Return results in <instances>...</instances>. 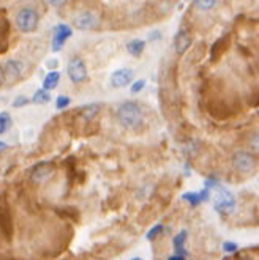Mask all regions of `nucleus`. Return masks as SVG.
Returning a JSON list of instances; mask_svg holds the SVG:
<instances>
[{"mask_svg": "<svg viewBox=\"0 0 259 260\" xmlns=\"http://www.w3.org/2000/svg\"><path fill=\"white\" fill-rule=\"evenodd\" d=\"M117 120L123 128L135 130L142 125L144 114L138 103H135V101H125L117 109Z\"/></svg>", "mask_w": 259, "mask_h": 260, "instance_id": "1", "label": "nucleus"}, {"mask_svg": "<svg viewBox=\"0 0 259 260\" xmlns=\"http://www.w3.org/2000/svg\"><path fill=\"white\" fill-rule=\"evenodd\" d=\"M40 16L34 8H21L16 15V27L22 33H32L38 27Z\"/></svg>", "mask_w": 259, "mask_h": 260, "instance_id": "2", "label": "nucleus"}, {"mask_svg": "<svg viewBox=\"0 0 259 260\" xmlns=\"http://www.w3.org/2000/svg\"><path fill=\"white\" fill-rule=\"evenodd\" d=\"M232 166L234 169L240 174H250L256 169L258 166V160L255 155L248 153V151H236L232 155Z\"/></svg>", "mask_w": 259, "mask_h": 260, "instance_id": "3", "label": "nucleus"}, {"mask_svg": "<svg viewBox=\"0 0 259 260\" xmlns=\"http://www.w3.org/2000/svg\"><path fill=\"white\" fill-rule=\"evenodd\" d=\"M213 207L221 214H229L232 213L234 207H236V199H234V195L227 189L218 188V191L213 195Z\"/></svg>", "mask_w": 259, "mask_h": 260, "instance_id": "4", "label": "nucleus"}, {"mask_svg": "<svg viewBox=\"0 0 259 260\" xmlns=\"http://www.w3.org/2000/svg\"><path fill=\"white\" fill-rule=\"evenodd\" d=\"M24 73V65L19 60H6L2 65V82L3 84H13Z\"/></svg>", "mask_w": 259, "mask_h": 260, "instance_id": "5", "label": "nucleus"}, {"mask_svg": "<svg viewBox=\"0 0 259 260\" xmlns=\"http://www.w3.org/2000/svg\"><path fill=\"white\" fill-rule=\"evenodd\" d=\"M67 73H68V78L74 84H81L87 79V68H86V63L79 57H73L71 60L68 62V66H67Z\"/></svg>", "mask_w": 259, "mask_h": 260, "instance_id": "6", "label": "nucleus"}, {"mask_svg": "<svg viewBox=\"0 0 259 260\" xmlns=\"http://www.w3.org/2000/svg\"><path fill=\"white\" fill-rule=\"evenodd\" d=\"M73 30L67 24H57L54 27V36H52V50L57 52L63 48V44L67 43V40L71 36Z\"/></svg>", "mask_w": 259, "mask_h": 260, "instance_id": "7", "label": "nucleus"}, {"mask_svg": "<svg viewBox=\"0 0 259 260\" xmlns=\"http://www.w3.org/2000/svg\"><path fill=\"white\" fill-rule=\"evenodd\" d=\"M133 81V69L130 68H119L111 76V85L114 88H123L130 85Z\"/></svg>", "mask_w": 259, "mask_h": 260, "instance_id": "8", "label": "nucleus"}, {"mask_svg": "<svg viewBox=\"0 0 259 260\" xmlns=\"http://www.w3.org/2000/svg\"><path fill=\"white\" fill-rule=\"evenodd\" d=\"M97 24H98L97 16L92 11H82L73 19V25L79 30H90L93 27H97Z\"/></svg>", "mask_w": 259, "mask_h": 260, "instance_id": "9", "label": "nucleus"}, {"mask_svg": "<svg viewBox=\"0 0 259 260\" xmlns=\"http://www.w3.org/2000/svg\"><path fill=\"white\" fill-rule=\"evenodd\" d=\"M190 46H191V36L185 30H180L174 38V50L179 55H182L187 52Z\"/></svg>", "mask_w": 259, "mask_h": 260, "instance_id": "10", "label": "nucleus"}, {"mask_svg": "<svg viewBox=\"0 0 259 260\" xmlns=\"http://www.w3.org/2000/svg\"><path fill=\"white\" fill-rule=\"evenodd\" d=\"M51 174V167L49 164H36V166L32 169L30 172V179L34 181H41Z\"/></svg>", "mask_w": 259, "mask_h": 260, "instance_id": "11", "label": "nucleus"}, {"mask_svg": "<svg viewBox=\"0 0 259 260\" xmlns=\"http://www.w3.org/2000/svg\"><path fill=\"white\" fill-rule=\"evenodd\" d=\"M187 230H182L179 232L173 240V244H174V249H175V254H180V256H187V249H185V240H187Z\"/></svg>", "mask_w": 259, "mask_h": 260, "instance_id": "12", "label": "nucleus"}, {"mask_svg": "<svg viewBox=\"0 0 259 260\" xmlns=\"http://www.w3.org/2000/svg\"><path fill=\"white\" fill-rule=\"evenodd\" d=\"M145 48V41L144 40H139V38H135L126 43V50L133 55V57H139L142 54V50Z\"/></svg>", "mask_w": 259, "mask_h": 260, "instance_id": "13", "label": "nucleus"}, {"mask_svg": "<svg viewBox=\"0 0 259 260\" xmlns=\"http://www.w3.org/2000/svg\"><path fill=\"white\" fill-rule=\"evenodd\" d=\"M60 81V73L59 71H51L46 74V78L43 79V88H46V90H52V88L57 87Z\"/></svg>", "mask_w": 259, "mask_h": 260, "instance_id": "14", "label": "nucleus"}, {"mask_svg": "<svg viewBox=\"0 0 259 260\" xmlns=\"http://www.w3.org/2000/svg\"><path fill=\"white\" fill-rule=\"evenodd\" d=\"M51 101V95H49V90H46V88H41V90H38L34 98H32V103L35 104H46Z\"/></svg>", "mask_w": 259, "mask_h": 260, "instance_id": "15", "label": "nucleus"}, {"mask_svg": "<svg viewBox=\"0 0 259 260\" xmlns=\"http://www.w3.org/2000/svg\"><path fill=\"white\" fill-rule=\"evenodd\" d=\"M193 5L199 11H210L217 5V0H193Z\"/></svg>", "mask_w": 259, "mask_h": 260, "instance_id": "16", "label": "nucleus"}, {"mask_svg": "<svg viewBox=\"0 0 259 260\" xmlns=\"http://www.w3.org/2000/svg\"><path fill=\"white\" fill-rule=\"evenodd\" d=\"M98 111H100L98 104H88V106H84L81 109V115L84 117L86 120H90V118H93L95 115H97Z\"/></svg>", "mask_w": 259, "mask_h": 260, "instance_id": "17", "label": "nucleus"}, {"mask_svg": "<svg viewBox=\"0 0 259 260\" xmlns=\"http://www.w3.org/2000/svg\"><path fill=\"white\" fill-rule=\"evenodd\" d=\"M11 117H10V114L8 112H2L0 114V132H6L10 128H11Z\"/></svg>", "mask_w": 259, "mask_h": 260, "instance_id": "18", "label": "nucleus"}, {"mask_svg": "<svg viewBox=\"0 0 259 260\" xmlns=\"http://www.w3.org/2000/svg\"><path fill=\"white\" fill-rule=\"evenodd\" d=\"M182 199L187 200L188 204L193 205V207L202 204V199H201V194L199 193H185V194L182 195Z\"/></svg>", "mask_w": 259, "mask_h": 260, "instance_id": "19", "label": "nucleus"}, {"mask_svg": "<svg viewBox=\"0 0 259 260\" xmlns=\"http://www.w3.org/2000/svg\"><path fill=\"white\" fill-rule=\"evenodd\" d=\"M2 229L3 233L6 232V237L11 235V230H13V226H11V221H10V214L8 213H2Z\"/></svg>", "mask_w": 259, "mask_h": 260, "instance_id": "20", "label": "nucleus"}, {"mask_svg": "<svg viewBox=\"0 0 259 260\" xmlns=\"http://www.w3.org/2000/svg\"><path fill=\"white\" fill-rule=\"evenodd\" d=\"M163 229H164L163 224H156V226H154V227H152V229L147 232V235H145V238H147V240H154L156 235H160V233L163 232Z\"/></svg>", "mask_w": 259, "mask_h": 260, "instance_id": "21", "label": "nucleus"}, {"mask_svg": "<svg viewBox=\"0 0 259 260\" xmlns=\"http://www.w3.org/2000/svg\"><path fill=\"white\" fill-rule=\"evenodd\" d=\"M68 104H69V98L68 97H57L55 98V107L59 111H62V109H65V107H68Z\"/></svg>", "mask_w": 259, "mask_h": 260, "instance_id": "22", "label": "nucleus"}, {"mask_svg": "<svg viewBox=\"0 0 259 260\" xmlns=\"http://www.w3.org/2000/svg\"><path fill=\"white\" fill-rule=\"evenodd\" d=\"M144 87H145V81L144 79H139V81L133 82V84H131V92L133 93H138V92H141Z\"/></svg>", "mask_w": 259, "mask_h": 260, "instance_id": "23", "label": "nucleus"}, {"mask_svg": "<svg viewBox=\"0 0 259 260\" xmlns=\"http://www.w3.org/2000/svg\"><path fill=\"white\" fill-rule=\"evenodd\" d=\"M237 248H239V246L236 243H232V242H226L223 244V249H224V252H227V254H232V252H236Z\"/></svg>", "mask_w": 259, "mask_h": 260, "instance_id": "24", "label": "nucleus"}, {"mask_svg": "<svg viewBox=\"0 0 259 260\" xmlns=\"http://www.w3.org/2000/svg\"><path fill=\"white\" fill-rule=\"evenodd\" d=\"M27 103H30V101L25 98V97H17L15 101H13V107H16V109H17V107H22V106H25Z\"/></svg>", "mask_w": 259, "mask_h": 260, "instance_id": "25", "label": "nucleus"}, {"mask_svg": "<svg viewBox=\"0 0 259 260\" xmlns=\"http://www.w3.org/2000/svg\"><path fill=\"white\" fill-rule=\"evenodd\" d=\"M46 2H48L51 6H54V8H60V6L65 5L67 0H46Z\"/></svg>", "mask_w": 259, "mask_h": 260, "instance_id": "26", "label": "nucleus"}, {"mask_svg": "<svg viewBox=\"0 0 259 260\" xmlns=\"http://www.w3.org/2000/svg\"><path fill=\"white\" fill-rule=\"evenodd\" d=\"M250 144H251V147H253V148L259 151V134H255V136H253V137H251V141H250Z\"/></svg>", "mask_w": 259, "mask_h": 260, "instance_id": "27", "label": "nucleus"}, {"mask_svg": "<svg viewBox=\"0 0 259 260\" xmlns=\"http://www.w3.org/2000/svg\"><path fill=\"white\" fill-rule=\"evenodd\" d=\"M199 194H201V199H202V202H206V200L208 199V188L202 189V191H201Z\"/></svg>", "mask_w": 259, "mask_h": 260, "instance_id": "28", "label": "nucleus"}, {"mask_svg": "<svg viewBox=\"0 0 259 260\" xmlns=\"http://www.w3.org/2000/svg\"><path fill=\"white\" fill-rule=\"evenodd\" d=\"M168 260H185V256H180V254H174V256H171Z\"/></svg>", "mask_w": 259, "mask_h": 260, "instance_id": "29", "label": "nucleus"}, {"mask_svg": "<svg viewBox=\"0 0 259 260\" xmlns=\"http://www.w3.org/2000/svg\"><path fill=\"white\" fill-rule=\"evenodd\" d=\"M240 260H251V259H246V257H245V259H240Z\"/></svg>", "mask_w": 259, "mask_h": 260, "instance_id": "30", "label": "nucleus"}, {"mask_svg": "<svg viewBox=\"0 0 259 260\" xmlns=\"http://www.w3.org/2000/svg\"><path fill=\"white\" fill-rule=\"evenodd\" d=\"M133 260H141V259H133Z\"/></svg>", "mask_w": 259, "mask_h": 260, "instance_id": "31", "label": "nucleus"}]
</instances>
